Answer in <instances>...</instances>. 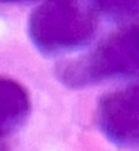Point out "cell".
Listing matches in <instances>:
<instances>
[{
  "instance_id": "1",
  "label": "cell",
  "mask_w": 139,
  "mask_h": 151,
  "mask_svg": "<svg viewBox=\"0 0 139 151\" xmlns=\"http://www.w3.org/2000/svg\"><path fill=\"white\" fill-rule=\"evenodd\" d=\"M57 73L72 88L115 79H139V23L111 33L85 55L63 63Z\"/></svg>"
},
{
  "instance_id": "2",
  "label": "cell",
  "mask_w": 139,
  "mask_h": 151,
  "mask_svg": "<svg viewBox=\"0 0 139 151\" xmlns=\"http://www.w3.org/2000/svg\"><path fill=\"white\" fill-rule=\"evenodd\" d=\"M97 15L90 3L46 2L29 18V36L46 55L85 48L97 32Z\"/></svg>"
},
{
  "instance_id": "3",
  "label": "cell",
  "mask_w": 139,
  "mask_h": 151,
  "mask_svg": "<svg viewBox=\"0 0 139 151\" xmlns=\"http://www.w3.org/2000/svg\"><path fill=\"white\" fill-rule=\"evenodd\" d=\"M96 121L112 144L139 147V79L100 97Z\"/></svg>"
},
{
  "instance_id": "4",
  "label": "cell",
  "mask_w": 139,
  "mask_h": 151,
  "mask_svg": "<svg viewBox=\"0 0 139 151\" xmlns=\"http://www.w3.org/2000/svg\"><path fill=\"white\" fill-rule=\"evenodd\" d=\"M29 91L18 81L0 76V138L15 133L30 114Z\"/></svg>"
},
{
  "instance_id": "5",
  "label": "cell",
  "mask_w": 139,
  "mask_h": 151,
  "mask_svg": "<svg viewBox=\"0 0 139 151\" xmlns=\"http://www.w3.org/2000/svg\"><path fill=\"white\" fill-rule=\"evenodd\" d=\"M90 5L97 18L118 21L123 26L139 23V2H94Z\"/></svg>"
}]
</instances>
